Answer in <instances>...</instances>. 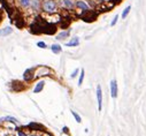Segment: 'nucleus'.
Listing matches in <instances>:
<instances>
[{
	"instance_id": "nucleus-1",
	"label": "nucleus",
	"mask_w": 146,
	"mask_h": 136,
	"mask_svg": "<svg viewBox=\"0 0 146 136\" xmlns=\"http://www.w3.org/2000/svg\"><path fill=\"white\" fill-rule=\"evenodd\" d=\"M42 8L45 13L53 14L56 12V2L54 0H44L42 4Z\"/></svg>"
},
{
	"instance_id": "nucleus-2",
	"label": "nucleus",
	"mask_w": 146,
	"mask_h": 136,
	"mask_svg": "<svg viewBox=\"0 0 146 136\" xmlns=\"http://www.w3.org/2000/svg\"><path fill=\"white\" fill-rule=\"evenodd\" d=\"M98 15H99V12L98 11H92V9H90V11H87V12H84V14L82 15V20L84 22H87V23H91V22L97 20Z\"/></svg>"
},
{
	"instance_id": "nucleus-3",
	"label": "nucleus",
	"mask_w": 146,
	"mask_h": 136,
	"mask_svg": "<svg viewBox=\"0 0 146 136\" xmlns=\"http://www.w3.org/2000/svg\"><path fill=\"white\" fill-rule=\"evenodd\" d=\"M56 31V26L54 23H46L44 24L43 27V34H46V35H54Z\"/></svg>"
},
{
	"instance_id": "nucleus-4",
	"label": "nucleus",
	"mask_w": 146,
	"mask_h": 136,
	"mask_svg": "<svg viewBox=\"0 0 146 136\" xmlns=\"http://www.w3.org/2000/svg\"><path fill=\"white\" fill-rule=\"evenodd\" d=\"M36 76V68H28L23 74V80L29 82Z\"/></svg>"
},
{
	"instance_id": "nucleus-5",
	"label": "nucleus",
	"mask_w": 146,
	"mask_h": 136,
	"mask_svg": "<svg viewBox=\"0 0 146 136\" xmlns=\"http://www.w3.org/2000/svg\"><path fill=\"white\" fill-rule=\"evenodd\" d=\"M30 32L31 34H35V35L43 34V26H42V24H39L38 22L35 21L33 23L30 24Z\"/></svg>"
},
{
	"instance_id": "nucleus-6",
	"label": "nucleus",
	"mask_w": 146,
	"mask_h": 136,
	"mask_svg": "<svg viewBox=\"0 0 146 136\" xmlns=\"http://www.w3.org/2000/svg\"><path fill=\"white\" fill-rule=\"evenodd\" d=\"M109 88H110V96H112V98H116L117 97V92H119V88H117L116 80H112V81H110Z\"/></svg>"
},
{
	"instance_id": "nucleus-7",
	"label": "nucleus",
	"mask_w": 146,
	"mask_h": 136,
	"mask_svg": "<svg viewBox=\"0 0 146 136\" xmlns=\"http://www.w3.org/2000/svg\"><path fill=\"white\" fill-rule=\"evenodd\" d=\"M75 7H77L78 9H82L83 12H87L90 11V6H89V4L86 1H84V0H78V1L75 2Z\"/></svg>"
},
{
	"instance_id": "nucleus-8",
	"label": "nucleus",
	"mask_w": 146,
	"mask_h": 136,
	"mask_svg": "<svg viewBox=\"0 0 146 136\" xmlns=\"http://www.w3.org/2000/svg\"><path fill=\"white\" fill-rule=\"evenodd\" d=\"M97 100H98V111L103 110V91H101V87L98 85L97 87Z\"/></svg>"
},
{
	"instance_id": "nucleus-9",
	"label": "nucleus",
	"mask_w": 146,
	"mask_h": 136,
	"mask_svg": "<svg viewBox=\"0 0 146 136\" xmlns=\"http://www.w3.org/2000/svg\"><path fill=\"white\" fill-rule=\"evenodd\" d=\"M28 128L32 129V130H44V129H45V127H44L43 125L37 123V122H30L29 125H28Z\"/></svg>"
},
{
	"instance_id": "nucleus-10",
	"label": "nucleus",
	"mask_w": 146,
	"mask_h": 136,
	"mask_svg": "<svg viewBox=\"0 0 146 136\" xmlns=\"http://www.w3.org/2000/svg\"><path fill=\"white\" fill-rule=\"evenodd\" d=\"M13 18H14V23H15V26H16V28L22 29V28L24 27V20L20 16V15H17L16 17H13Z\"/></svg>"
},
{
	"instance_id": "nucleus-11",
	"label": "nucleus",
	"mask_w": 146,
	"mask_h": 136,
	"mask_svg": "<svg viewBox=\"0 0 146 136\" xmlns=\"http://www.w3.org/2000/svg\"><path fill=\"white\" fill-rule=\"evenodd\" d=\"M69 34H70V29L65 30V31H62V32H60V34L56 35L55 39H56V40H63V39L66 38V37H68V36H69Z\"/></svg>"
},
{
	"instance_id": "nucleus-12",
	"label": "nucleus",
	"mask_w": 146,
	"mask_h": 136,
	"mask_svg": "<svg viewBox=\"0 0 146 136\" xmlns=\"http://www.w3.org/2000/svg\"><path fill=\"white\" fill-rule=\"evenodd\" d=\"M79 45V38L77 36L76 37H72L70 42H68L67 43V45L66 46H68V47H75V46H78Z\"/></svg>"
},
{
	"instance_id": "nucleus-13",
	"label": "nucleus",
	"mask_w": 146,
	"mask_h": 136,
	"mask_svg": "<svg viewBox=\"0 0 146 136\" xmlns=\"http://www.w3.org/2000/svg\"><path fill=\"white\" fill-rule=\"evenodd\" d=\"M30 7L32 8L35 12H38L39 11V7H40V1L39 0H30Z\"/></svg>"
},
{
	"instance_id": "nucleus-14",
	"label": "nucleus",
	"mask_w": 146,
	"mask_h": 136,
	"mask_svg": "<svg viewBox=\"0 0 146 136\" xmlns=\"http://www.w3.org/2000/svg\"><path fill=\"white\" fill-rule=\"evenodd\" d=\"M44 85H45V82L44 81H39L37 83V85L35 87V89H33V93H39L40 91H42L44 89Z\"/></svg>"
},
{
	"instance_id": "nucleus-15",
	"label": "nucleus",
	"mask_w": 146,
	"mask_h": 136,
	"mask_svg": "<svg viewBox=\"0 0 146 136\" xmlns=\"http://www.w3.org/2000/svg\"><path fill=\"white\" fill-rule=\"evenodd\" d=\"M13 32V28L12 27H6V28H2L0 29V36H8Z\"/></svg>"
},
{
	"instance_id": "nucleus-16",
	"label": "nucleus",
	"mask_w": 146,
	"mask_h": 136,
	"mask_svg": "<svg viewBox=\"0 0 146 136\" xmlns=\"http://www.w3.org/2000/svg\"><path fill=\"white\" fill-rule=\"evenodd\" d=\"M70 17H68V20H66L65 18H62L61 20V23H60V28L61 29H67V28H69V24H70V20H69Z\"/></svg>"
},
{
	"instance_id": "nucleus-17",
	"label": "nucleus",
	"mask_w": 146,
	"mask_h": 136,
	"mask_svg": "<svg viewBox=\"0 0 146 136\" xmlns=\"http://www.w3.org/2000/svg\"><path fill=\"white\" fill-rule=\"evenodd\" d=\"M51 50H52L53 53H56V54H58V53H60L62 51V47L60 46L59 44H53V45L51 46Z\"/></svg>"
},
{
	"instance_id": "nucleus-18",
	"label": "nucleus",
	"mask_w": 146,
	"mask_h": 136,
	"mask_svg": "<svg viewBox=\"0 0 146 136\" xmlns=\"http://www.w3.org/2000/svg\"><path fill=\"white\" fill-rule=\"evenodd\" d=\"M62 4L66 8H68V9H70L75 6V4L72 2V0H62Z\"/></svg>"
},
{
	"instance_id": "nucleus-19",
	"label": "nucleus",
	"mask_w": 146,
	"mask_h": 136,
	"mask_svg": "<svg viewBox=\"0 0 146 136\" xmlns=\"http://www.w3.org/2000/svg\"><path fill=\"white\" fill-rule=\"evenodd\" d=\"M0 121H11V122H14L17 125V120L14 118V116H5V118H0Z\"/></svg>"
},
{
	"instance_id": "nucleus-20",
	"label": "nucleus",
	"mask_w": 146,
	"mask_h": 136,
	"mask_svg": "<svg viewBox=\"0 0 146 136\" xmlns=\"http://www.w3.org/2000/svg\"><path fill=\"white\" fill-rule=\"evenodd\" d=\"M130 11H131V6H126L122 12V15H121L122 18H126V16H128L129 13H130Z\"/></svg>"
},
{
	"instance_id": "nucleus-21",
	"label": "nucleus",
	"mask_w": 146,
	"mask_h": 136,
	"mask_svg": "<svg viewBox=\"0 0 146 136\" xmlns=\"http://www.w3.org/2000/svg\"><path fill=\"white\" fill-rule=\"evenodd\" d=\"M84 75H85V71H84V69H82L81 74H79V78H78V85H82V83H83Z\"/></svg>"
},
{
	"instance_id": "nucleus-22",
	"label": "nucleus",
	"mask_w": 146,
	"mask_h": 136,
	"mask_svg": "<svg viewBox=\"0 0 146 136\" xmlns=\"http://www.w3.org/2000/svg\"><path fill=\"white\" fill-rule=\"evenodd\" d=\"M18 4H20L22 7H28L30 5V0H18Z\"/></svg>"
},
{
	"instance_id": "nucleus-23",
	"label": "nucleus",
	"mask_w": 146,
	"mask_h": 136,
	"mask_svg": "<svg viewBox=\"0 0 146 136\" xmlns=\"http://www.w3.org/2000/svg\"><path fill=\"white\" fill-rule=\"evenodd\" d=\"M71 114H72V116H74V118H75V120H76V121H77L78 123H81V122H82V119H81V116H79V115L77 114V113L75 112V111H71Z\"/></svg>"
},
{
	"instance_id": "nucleus-24",
	"label": "nucleus",
	"mask_w": 146,
	"mask_h": 136,
	"mask_svg": "<svg viewBox=\"0 0 146 136\" xmlns=\"http://www.w3.org/2000/svg\"><path fill=\"white\" fill-rule=\"evenodd\" d=\"M117 20H119V15H115V16H114V18L112 20V22H110V26H112V27L115 26V24L117 23Z\"/></svg>"
},
{
	"instance_id": "nucleus-25",
	"label": "nucleus",
	"mask_w": 146,
	"mask_h": 136,
	"mask_svg": "<svg viewBox=\"0 0 146 136\" xmlns=\"http://www.w3.org/2000/svg\"><path fill=\"white\" fill-rule=\"evenodd\" d=\"M37 46L39 47V49H46V44L44 42H38L37 43Z\"/></svg>"
},
{
	"instance_id": "nucleus-26",
	"label": "nucleus",
	"mask_w": 146,
	"mask_h": 136,
	"mask_svg": "<svg viewBox=\"0 0 146 136\" xmlns=\"http://www.w3.org/2000/svg\"><path fill=\"white\" fill-rule=\"evenodd\" d=\"M78 72H79V69H78V68H76V69H75V71H74V72H72V74L70 75V77H71V78H74V77H76V75H77V74H78Z\"/></svg>"
},
{
	"instance_id": "nucleus-27",
	"label": "nucleus",
	"mask_w": 146,
	"mask_h": 136,
	"mask_svg": "<svg viewBox=\"0 0 146 136\" xmlns=\"http://www.w3.org/2000/svg\"><path fill=\"white\" fill-rule=\"evenodd\" d=\"M110 1H112L113 4L116 6V5H120V4H121V2L123 1V0H110Z\"/></svg>"
},
{
	"instance_id": "nucleus-28",
	"label": "nucleus",
	"mask_w": 146,
	"mask_h": 136,
	"mask_svg": "<svg viewBox=\"0 0 146 136\" xmlns=\"http://www.w3.org/2000/svg\"><path fill=\"white\" fill-rule=\"evenodd\" d=\"M98 2H99V4H104V2H108L109 0H97Z\"/></svg>"
},
{
	"instance_id": "nucleus-29",
	"label": "nucleus",
	"mask_w": 146,
	"mask_h": 136,
	"mask_svg": "<svg viewBox=\"0 0 146 136\" xmlns=\"http://www.w3.org/2000/svg\"><path fill=\"white\" fill-rule=\"evenodd\" d=\"M68 129H69L68 127H63V129H62V132H63V133H68Z\"/></svg>"
},
{
	"instance_id": "nucleus-30",
	"label": "nucleus",
	"mask_w": 146,
	"mask_h": 136,
	"mask_svg": "<svg viewBox=\"0 0 146 136\" xmlns=\"http://www.w3.org/2000/svg\"><path fill=\"white\" fill-rule=\"evenodd\" d=\"M61 136H69V135H68V133H63V134H62Z\"/></svg>"
},
{
	"instance_id": "nucleus-31",
	"label": "nucleus",
	"mask_w": 146,
	"mask_h": 136,
	"mask_svg": "<svg viewBox=\"0 0 146 136\" xmlns=\"http://www.w3.org/2000/svg\"><path fill=\"white\" fill-rule=\"evenodd\" d=\"M30 136H37V135H30Z\"/></svg>"
}]
</instances>
